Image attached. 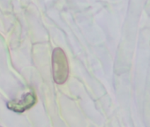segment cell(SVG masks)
<instances>
[{"instance_id":"cell-1","label":"cell","mask_w":150,"mask_h":127,"mask_svg":"<svg viewBox=\"0 0 150 127\" xmlns=\"http://www.w3.org/2000/svg\"><path fill=\"white\" fill-rule=\"evenodd\" d=\"M52 71L54 81L58 84H64L69 75V65L67 57L61 48H56L52 54Z\"/></svg>"},{"instance_id":"cell-2","label":"cell","mask_w":150,"mask_h":127,"mask_svg":"<svg viewBox=\"0 0 150 127\" xmlns=\"http://www.w3.org/2000/svg\"><path fill=\"white\" fill-rule=\"evenodd\" d=\"M36 102V96L34 92H29L23 96L22 99L13 100L7 103L8 109L14 112L22 113L25 110L30 109Z\"/></svg>"}]
</instances>
